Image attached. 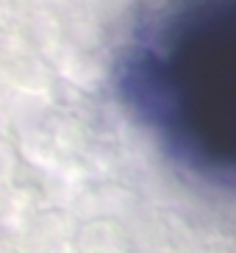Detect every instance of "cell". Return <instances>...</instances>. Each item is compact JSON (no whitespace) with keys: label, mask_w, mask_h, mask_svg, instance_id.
Instances as JSON below:
<instances>
[{"label":"cell","mask_w":236,"mask_h":253,"mask_svg":"<svg viewBox=\"0 0 236 253\" xmlns=\"http://www.w3.org/2000/svg\"><path fill=\"white\" fill-rule=\"evenodd\" d=\"M117 89L167 156L236 195V0H156L119 50Z\"/></svg>","instance_id":"6da1fadb"}]
</instances>
